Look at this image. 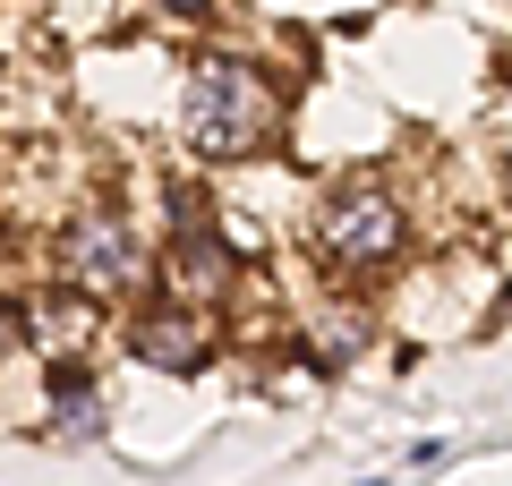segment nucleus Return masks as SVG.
<instances>
[{
    "label": "nucleus",
    "mask_w": 512,
    "mask_h": 486,
    "mask_svg": "<svg viewBox=\"0 0 512 486\" xmlns=\"http://www.w3.org/2000/svg\"><path fill=\"white\" fill-rule=\"evenodd\" d=\"M282 128V86L239 52H197L180 86V145L197 162H239Z\"/></svg>",
    "instance_id": "f257e3e1"
},
{
    "label": "nucleus",
    "mask_w": 512,
    "mask_h": 486,
    "mask_svg": "<svg viewBox=\"0 0 512 486\" xmlns=\"http://www.w3.org/2000/svg\"><path fill=\"white\" fill-rule=\"evenodd\" d=\"M52 427L69 435V444H94V435H103V401H94L86 376H60L52 384Z\"/></svg>",
    "instance_id": "39448f33"
},
{
    "label": "nucleus",
    "mask_w": 512,
    "mask_h": 486,
    "mask_svg": "<svg viewBox=\"0 0 512 486\" xmlns=\"http://www.w3.org/2000/svg\"><path fill=\"white\" fill-rule=\"evenodd\" d=\"M308 248H316V265H325V273L376 282V273L410 248V214H402V197H393V188H376V180H359V188H333V197L316 205V231H308Z\"/></svg>",
    "instance_id": "f03ea898"
},
{
    "label": "nucleus",
    "mask_w": 512,
    "mask_h": 486,
    "mask_svg": "<svg viewBox=\"0 0 512 486\" xmlns=\"http://www.w3.org/2000/svg\"><path fill=\"white\" fill-rule=\"evenodd\" d=\"M205 342H214V333H205V316L197 307H146V316L128 324V350H137V359H154V367H171V376H188V367H205Z\"/></svg>",
    "instance_id": "20e7f679"
},
{
    "label": "nucleus",
    "mask_w": 512,
    "mask_h": 486,
    "mask_svg": "<svg viewBox=\"0 0 512 486\" xmlns=\"http://www.w3.org/2000/svg\"><path fill=\"white\" fill-rule=\"evenodd\" d=\"M60 282L86 290V299H128V290L154 282V248L146 231L120 214V205H86L60 239Z\"/></svg>",
    "instance_id": "7ed1b4c3"
},
{
    "label": "nucleus",
    "mask_w": 512,
    "mask_h": 486,
    "mask_svg": "<svg viewBox=\"0 0 512 486\" xmlns=\"http://www.w3.org/2000/svg\"><path fill=\"white\" fill-rule=\"evenodd\" d=\"M359 486H384V478H359Z\"/></svg>",
    "instance_id": "0eeeda50"
},
{
    "label": "nucleus",
    "mask_w": 512,
    "mask_h": 486,
    "mask_svg": "<svg viewBox=\"0 0 512 486\" xmlns=\"http://www.w3.org/2000/svg\"><path fill=\"white\" fill-rule=\"evenodd\" d=\"M146 9H163V18H180V26H205V18H222V0H146Z\"/></svg>",
    "instance_id": "423d86ee"
}]
</instances>
